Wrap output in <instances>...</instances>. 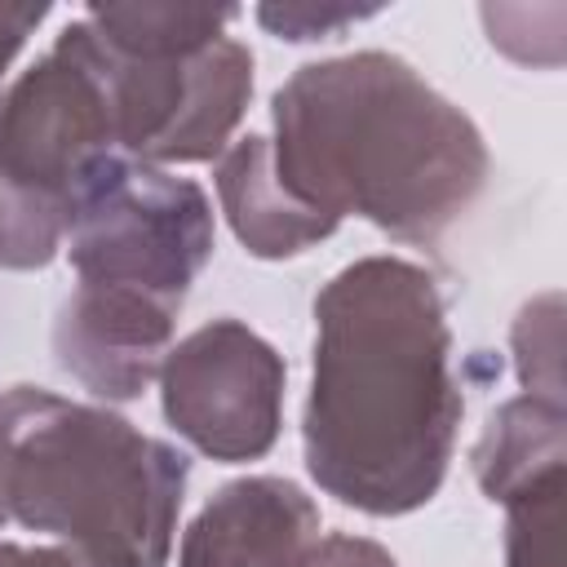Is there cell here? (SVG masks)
<instances>
[{
	"mask_svg": "<svg viewBox=\"0 0 567 567\" xmlns=\"http://www.w3.org/2000/svg\"><path fill=\"white\" fill-rule=\"evenodd\" d=\"M168 425L213 461H257L279 439L284 359L239 319H213L159 363Z\"/></svg>",
	"mask_w": 567,
	"mask_h": 567,
	"instance_id": "52a82bcc",
	"label": "cell"
},
{
	"mask_svg": "<svg viewBox=\"0 0 567 567\" xmlns=\"http://www.w3.org/2000/svg\"><path fill=\"white\" fill-rule=\"evenodd\" d=\"M514 354H518V381L527 394L558 399L563 403V372H558V297L532 301L514 323Z\"/></svg>",
	"mask_w": 567,
	"mask_h": 567,
	"instance_id": "4fadbf2b",
	"label": "cell"
},
{
	"mask_svg": "<svg viewBox=\"0 0 567 567\" xmlns=\"http://www.w3.org/2000/svg\"><path fill=\"white\" fill-rule=\"evenodd\" d=\"M44 18H49V4H0V80Z\"/></svg>",
	"mask_w": 567,
	"mask_h": 567,
	"instance_id": "2e32d148",
	"label": "cell"
},
{
	"mask_svg": "<svg viewBox=\"0 0 567 567\" xmlns=\"http://www.w3.org/2000/svg\"><path fill=\"white\" fill-rule=\"evenodd\" d=\"M270 120L275 182L337 226L354 213L430 248L487 186L492 164L474 120L381 49L292 71Z\"/></svg>",
	"mask_w": 567,
	"mask_h": 567,
	"instance_id": "7a4b0ae2",
	"label": "cell"
},
{
	"mask_svg": "<svg viewBox=\"0 0 567 567\" xmlns=\"http://www.w3.org/2000/svg\"><path fill=\"white\" fill-rule=\"evenodd\" d=\"M0 567H80L62 545H9L0 540Z\"/></svg>",
	"mask_w": 567,
	"mask_h": 567,
	"instance_id": "e0dca14e",
	"label": "cell"
},
{
	"mask_svg": "<svg viewBox=\"0 0 567 567\" xmlns=\"http://www.w3.org/2000/svg\"><path fill=\"white\" fill-rule=\"evenodd\" d=\"M111 151L115 106L80 18L0 93V266L40 270L58 257L80 182Z\"/></svg>",
	"mask_w": 567,
	"mask_h": 567,
	"instance_id": "5b68a950",
	"label": "cell"
},
{
	"mask_svg": "<svg viewBox=\"0 0 567 567\" xmlns=\"http://www.w3.org/2000/svg\"><path fill=\"white\" fill-rule=\"evenodd\" d=\"M186 456L111 408L0 390V527L49 532L80 567H164Z\"/></svg>",
	"mask_w": 567,
	"mask_h": 567,
	"instance_id": "277c9868",
	"label": "cell"
},
{
	"mask_svg": "<svg viewBox=\"0 0 567 567\" xmlns=\"http://www.w3.org/2000/svg\"><path fill=\"white\" fill-rule=\"evenodd\" d=\"M257 18L284 35V40H323V35H337L346 31L350 22H363L368 13L363 9H315V4H266L257 9Z\"/></svg>",
	"mask_w": 567,
	"mask_h": 567,
	"instance_id": "5bb4252c",
	"label": "cell"
},
{
	"mask_svg": "<svg viewBox=\"0 0 567 567\" xmlns=\"http://www.w3.org/2000/svg\"><path fill=\"white\" fill-rule=\"evenodd\" d=\"M217 195L230 217V230L252 257H292L328 239L337 221L292 199L270 173L266 137L248 133L217 159Z\"/></svg>",
	"mask_w": 567,
	"mask_h": 567,
	"instance_id": "9c48e42d",
	"label": "cell"
},
{
	"mask_svg": "<svg viewBox=\"0 0 567 567\" xmlns=\"http://www.w3.org/2000/svg\"><path fill=\"white\" fill-rule=\"evenodd\" d=\"M567 470V412L558 399L518 394L483 430L474 447V478L492 501L523 492L536 478Z\"/></svg>",
	"mask_w": 567,
	"mask_h": 567,
	"instance_id": "30bf717a",
	"label": "cell"
},
{
	"mask_svg": "<svg viewBox=\"0 0 567 567\" xmlns=\"http://www.w3.org/2000/svg\"><path fill=\"white\" fill-rule=\"evenodd\" d=\"M97 53L124 155L159 168L221 155L252 93V53L239 40L217 35L190 53H115L97 40Z\"/></svg>",
	"mask_w": 567,
	"mask_h": 567,
	"instance_id": "8992f818",
	"label": "cell"
},
{
	"mask_svg": "<svg viewBox=\"0 0 567 567\" xmlns=\"http://www.w3.org/2000/svg\"><path fill=\"white\" fill-rule=\"evenodd\" d=\"M563 492L567 470L505 496V567H563Z\"/></svg>",
	"mask_w": 567,
	"mask_h": 567,
	"instance_id": "7c38bea8",
	"label": "cell"
},
{
	"mask_svg": "<svg viewBox=\"0 0 567 567\" xmlns=\"http://www.w3.org/2000/svg\"><path fill=\"white\" fill-rule=\"evenodd\" d=\"M75 292L53 319V354L97 399H137L173 350L182 301L213 257L208 195L159 164L111 151L71 204Z\"/></svg>",
	"mask_w": 567,
	"mask_h": 567,
	"instance_id": "3957f363",
	"label": "cell"
},
{
	"mask_svg": "<svg viewBox=\"0 0 567 567\" xmlns=\"http://www.w3.org/2000/svg\"><path fill=\"white\" fill-rule=\"evenodd\" d=\"M465 399L434 279L403 257H363L315 297L306 465L363 514L421 509L447 474Z\"/></svg>",
	"mask_w": 567,
	"mask_h": 567,
	"instance_id": "6da1fadb",
	"label": "cell"
},
{
	"mask_svg": "<svg viewBox=\"0 0 567 567\" xmlns=\"http://www.w3.org/2000/svg\"><path fill=\"white\" fill-rule=\"evenodd\" d=\"M301 567H399L390 549H381L368 536H323L310 545Z\"/></svg>",
	"mask_w": 567,
	"mask_h": 567,
	"instance_id": "9a60e30c",
	"label": "cell"
},
{
	"mask_svg": "<svg viewBox=\"0 0 567 567\" xmlns=\"http://www.w3.org/2000/svg\"><path fill=\"white\" fill-rule=\"evenodd\" d=\"M235 9L208 4H93L84 22L115 53H190L226 35Z\"/></svg>",
	"mask_w": 567,
	"mask_h": 567,
	"instance_id": "8fae6325",
	"label": "cell"
},
{
	"mask_svg": "<svg viewBox=\"0 0 567 567\" xmlns=\"http://www.w3.org/2000/svg\"><path fill=\"white\" fill-rule=\"evenodd\" d=\"M319 540L315 501L275 474L226 483L186 527L177 567H301Z\"/></svg>",
	"mask_w": 567,
	"mask_h": 567,
	"instance_id": "ba28073f",
	"label": "cell"
}]
</instances>
